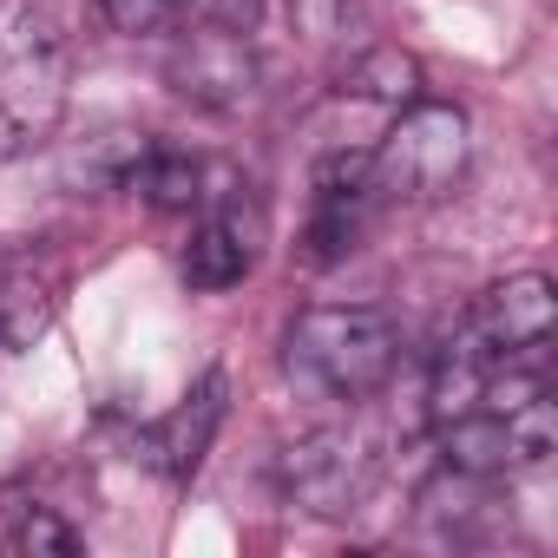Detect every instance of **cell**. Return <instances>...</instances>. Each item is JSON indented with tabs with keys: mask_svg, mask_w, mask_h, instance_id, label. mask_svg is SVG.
<instances>
[{
	"mask_svg": "<svg viewBox=\"0 0 558 558\" xmlns=\"http://www.w3.org/2000/svg\"><path fill=\"white\" fill-rule=\"evenodd\" d=\"M401 368V329L368 303H316L283 329V375L316 401H375Z\"/></svg>",
	"mask_w": 558,
	"mask_h": 558,
	"instance_id": "cell-1",
	"label": "cell"
},
{
	"mask_svg": "<svg viewBox=\"0 0 558 558\" xmlns=\"http://www.w3.org/2000/svg\"><path fill=\"white\" fill-rule=\"evenodd\" d=\"M466 165H473V125L447 99H408L381 132V145L368 151L381 204H440L460 191Z\"/></svg>",
	"mask_w": 558,
	"mask_h": 558,
	"instance_id": "cell-2",
	"label": "cell"
},
{
	"mask_svg": "<svg viewBox=\"0 0 558 558\" xmlns=\"http://www.w3.org/2000/svg\"><path fill=\"white\" fill-rule=\"evenodd\" d=\"M73 53L40 0H0V119L21 138H47L66 112Z\"/></svg>",
	"mask_w": 558,
	"mask_h": 558,
	"instance_id": "cell-3",
	"label": "cell"
},
{
	"mask_svg": "<svg viewBox=\"0 0 558 558\" xmlns=\"http://www.w3.org/2000/svg\"><path fill=\"white\" fill-rule=\"evenodd\" d=\"M381 191L368 171V151H329L316 165V191H310V230H303V263L329 269L342 256L362 250V236L375 230Z\"/></svg>",
	"mask_w": 558,
	"mask_h": 558,
	"instance_id": "cell-4",
	"label": "cell"
},
{
	"mask_svg": "<svg viewBox=\"0 0 558 558\" xmlns=\"http://www.w3.org/2000/svg\"><path fill=\"white\" fill-rule=\"evenodd\" d=\"M375 486V447L349 427H323L303 434L296 447H283V493L316 512V519H342L368 499Z\"/></svg>",
	"mask_w": 558,
	"mask_h": 558,
	"instance_id": "cell-5",
	"label": "cell"
},
{
	"mask_svg": "<svg viewBox=\"0 0 558 558\" xmlns=\"http://www.w3.org/2000/svg\"><path fill=\"white\" fill-rule=\"evenodd\" d=\"M460 329H466V342H473L493 368H506L512 355L545 349L551 329H558V290H551V276H538V269L506 276V283H493V290L466 310Z\"/></svg>",
	"mask_w": 558,
	"mask_h": 558,
	"instance_id": "cell-6",
	"label": "cell"
},
{
	"mask_svg": "<svg viewBox=\"0 0 558 558\" xmlns=\"http://www.w3.org/2000/svg\"><path fill=\"white\" fill-rule=\"evenodd\" d=\"M165 80H171L191 106H204V112H236V106L256 99V53H250V40L230 34V27H197V34H184V40L171 47Z\"/></svg>",
	"mask_w": 558,
	"mask_h": 558,
	"instance_id": "cell-7",
	"label": "cell"
},
{
	"mask_svg": "<svg viewBox=\"0 0 558 558\" xmlns=\"http://www.w3.org/2000/svg\"><path fill=\"white\" fill-rule=\"evenodd\" d=\"M256 263V223H243L236 197H217L197 210L191 223V243H184V283L217 296V290H236Z\"/></svg>",
	"mask_w": 558,
	"mask_h": 558,
	"instance_id": "cell-8",
	"label": "cell"
},
{
	"mask_svg": "<svg viewBox=\"0 0 558 558\" xmlns=\"http://www.w3.org/2000/svg\"><path fill=\"white\" fill-rule=\"evenodd\" d=\"M217 421H223V375H204V381H197V395H184V401H178V408L145 434L151 466H165V473H197V460H204V447H210Z\"/></svg>",
	"mask_w": 558,
	"mask_h": 558,
	"instance_id": "cell-9",
	"label": "cell"
},
{
	"mask_svg": "<svg viewBox=\"0 0 558 558\" xmlns=\"http://www.w3.org/2000/svg\"><path fill=\"white\" fill-rule=\"evenodd\" d=\"M342 93H355V99H381V106H395V112H401L408 99H421V66H414L401 47H375V53L349 60Z\"/></svg>",
	"mask_w": 558,
	"mask_h": 558,
	"instance_id": "cell-10",
	"label": "cell"
},
{
	"mask_svg": "<svg viewBox=\"0 0 558 558\" xmlns=\"http://www.w3.org/2000/svg\"><path fill=\"white\" fill-rule=\"evenodd\" d=\"M8 538H14V551H34V558H47V551H53V558H73V551H80V532H73L53 506H21Z\"/></svg>",
	"mask_w": 558,
	"mask_h": 558,
	"instance_id": "cell-11",
	"label": "cell"
},
{
	"mask_svg": "<svg viewBox=\"0 0 558 558\" xmlns=\"http://www.w3.org/2000/svg\"><path fill=\"white\" fill-rule=\"evenodd\" d=\"M99 8H106V21L119 27V34H165L171 21H178V8H184V0H99Z\"/></svg>",
	"mask_w": 558,
	"mask_h": 558,
	"instance_id": "cell-12",
	"label": "cell"
},
{
	"mask_svg": "<svg viewBox=\"0 0 558 558\" xmlns=\"http://www.w3.org/2000/svg\"><path fill=\"white\" fill-rule=\"evenodd\" d=\"M191 14L204 27H230V34H250L256 14H263V0H191Z\"/></svg>",
	"mask_w": 558,
	"mask_h": 558,
	"instance_id": "cell-13",
	"label": "cell"
},
{
	"mask_svg": "<svg viewBox=\"0 0 558 558\" xmlns=\"http://www.w3.org/2000/svg\"><path fill=\"white\" fill-rule=\"evenodd\" d=\"M0 283H8V256H0Z\"/></svg>",
	"mask_w": 558,
	"mask_h": 558,
	"instance_id": "cell-14",
	"label": "cell"
}]
</instances>
